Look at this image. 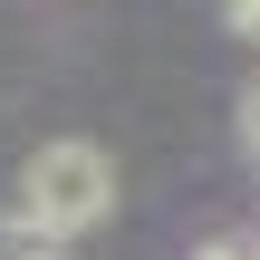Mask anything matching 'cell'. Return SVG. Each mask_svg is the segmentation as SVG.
I'll list each match as a JSON object with an SVG mask.
<instances>
[{
	"mask_svg": "<svg viewBox=\"0 0 260 260\" xmlns=\"http://www.w3.org/2000/svg\"><path fill=\"white\" fill-rule=\"evenodd\" d=\"M222 29H232V39H251V48H260V0H222Z\"/></svg>",
	"mask_w": 260,
	"mask_h": 260,
	"instance_id": "4",
	"label": "cell"
},
{
	"mask_svg": "<svg viewBox=\"0 0 260 260\" xmlns=\"http://www.w3.org/2000/svg\"><path fill=\"white\" fill-rule=\"evenodd\" d=\"M0 260H68V241H48V232H29L19 212H0Z\"/></svg>",
	"mask_w": 260,
	"mask_h": 260,
	"instance_id": "2",
	"label": "cell"
},
{
	"mask_svg": "<svg viewBox=\"0 0 260 260\" xmlns=\"http://www.w3.org/2000/svg\"><path fill=\"white\" fill-rule=\"evenodd\" d=\"M203 260H251V241H212V251H203Z\"/></svg>",
	"mask_w": 260,
	"mask_h": 260,
	"instance_id": "5",
	"label": "cell"
},
{
	"mask_svg": "<svg viewBox=\"0 0 260 260\" xmlns=\"http://www.w3.org/2000/svg\"><path fill=\"white\" fill-rule=\"evenodd\" d=\"M232 125H241V154H251V164H260V77H251V87H241V116H232Z\"/></svg>",
	"mask_w": 260,
	"mask_h": 260,
	"instance_id": "3",
	"label": "cell"
},
{
	"mask_svg": "<svg viewBox=\"0 0 260 260\" xmlns=\"http://www.w3.org/2000/svg\"><path fill=\"white\" fill-rule=\"evenodd\" d=\"M10 212L29 222V232H48V241H87V232H106L116 222V154L96 145V135H48L29 164H19V183H10Z\"/></svg>",
	"mask_w": 260,
	"mask_h": 260,
	"instance_id": "1",
	"label": "cell"
}]
</instances>
